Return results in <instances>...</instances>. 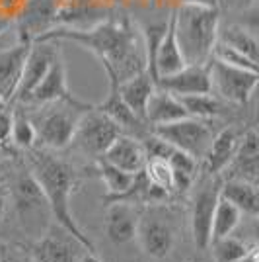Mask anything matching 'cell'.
I'll return each instance as SVG.
<instances>
[{"label":"cell","mask_w":259,"mask_h":262,"mask_svg":"<svg viewBox=\"0 0 259 262\" xmlns=\"http://www.w3.org/2000/svg\"><path fill=\"white\" fill-rule=\"evenodd\" d=\"M10 213V180H8V163H0V225Z\"/></svg>","instance_id":"obj_33"},{"label":"cell","mask_w":259,"mask_h":262,"mask_svg":"<svg viewBox=\"0 0 259 262\" xmlns=\"http://www.w3.org/2000/svg\"><path fill=\"white\" fill-rule=\"evenodd\" d=\"M22 106L37 135L35 147L61 153L68 149L78 121L94 104H88L84 100L72 96L68 100H53L45 104H22Z\"/></svg>","instance_id":"obj_2"},{"label":"cell","mask_w":259,"mask_h":262,"mask_svg":"<svg viewBox=\"0 0 259 262\" xmlns=\"http://www.w3.org/2000/svg\"><path fill=\"white\" fill-rule=\"evenodd\" d=\"M220 178H238L251 184H257L259 178V135L253 125L242 131L238 149L232 161L222 170Z\"/></svg>","instance_id":"obj_13"},{"label":"cell","mask_w":259,"mask_h":262,"mask_svg":"<svg viewBox=\"0 0 259 262\" xmlns=\"http://www.w3.org/2000/svg\"><path fill=\"white\" fill-rule=\"evenodd\" d=\"M184 4H187V6H215V8H218L215 4V0H179V6H184Z\"/></svg>","instance_id":"obj_37"},{"label":"cell","mask_w":259,"mask_h":262,"mask_svg":"<svg viewBox=\"0 0 259 262\" xmlns=\"http://www.w3.org/2000/svg\"><path fill=\"white\" fill-rule=\"evenodd\" d=\"M187 116H189V114H187V110L184 108V104L179 102V98L170 94L168 90H162V88H158V86L152 92L150 100H148V104H146V112H144V120H146V123H148L150 127L184 120Z\"/></svg>","instance_id":"obj_22"},{"label":"cell","mask_w":259,"mask_h":262,"mask_svg":"<svg viewBox=\"0 0 259 262\" xmlns=\"http://www.w3.org/2000/svg\"><path fill=\"white\" fill-rule=\"evenodd\" d=\"M242 215L244 213L234 204H230L224 198H218L215 213H213V223H211V241L232 235L234 229L240 225Z\"/></svg>","instance_id":"obj_29"},{"label":"cell","mask_w":259,"mask_h":262,"mask_svg":"<svg viewBox=\"0 0 259 262\" xmlns=\"http://www.w3.org/2000/svg\"><path fill=\"white\" fill-rule=\"evenodd\" d=\"M12 26H14V22L12 20H8V18H4V16H0V37L4 35V33L10 30Z\"/></svg>","instance_id":"obj_40"},{"label":"cell","mask_w":259,"mask_h":262,"mask_svg":"<svg viewBox=\"0 0 259 262\" xmlns=\"http://www.w3.org/2000/svg\"><path fill=\"white\" fill-rule=\"evenodd\" d=\"M12 106V133L10 147L14 151H32L37 145V135L33 129L32 121L28 118L22 104H10Z\"/></svg>","instance_id":"obj_28"},{"label":"cell","mask_w":259,"mask_h":262,"mask_svg":"<svg viewBox=\"0 0 259 262\" xmlns=\"http://www.w3.org/2000/svg\"><path fill=\"white\" fill-rule=\"evenodd\" d=\"M209 71H211V92L232 106H246L257 88V71L226 65L213 57L209 59Z\"/></svg>","instance_id":"obj_9"},{"label":"cell","mask_w":259,"mask_h":262,"mask_svg":"<svg viewBox=\"0 0 259 262\" xmlns=\"http://www.w3.org/2000/svg\"><path fill=\"white\" fill-rule=\"evenodd\" d=\"M224 8L240 12V14H255L257 10V0H226Z\"/></svg>","instance_id":"obj_36"},{"label":"cell","mask_w":259,"mask_h":262,"mask_svg":"<svg viewBox=\"0 0 259 262\" xmlns=\"http://www.w3.org/2000/svg\"><path fill=\"white\" fill-rule=\"evenodd\" d=\"M218 125H220L218 120H201V118L187 116L184 120L172 121V123L154 125L150 127V131L156 137H160L166 143L173 145L175 149L193 157L197 163H201L216 131L220 129Z\"/></svg>","instance_id":"obj_5"},{"label":"cell","mask_w":259,"mask_h":262,"mask_svg":"<svg viewBox=\"0 0 259 262\" xmlns=\"http://www.w3.org/2000/svg\"><path fill=\"white\" fill-rule=\"evenodd\" d=\"M137 239L144 254L150 258L162 260L170 256L175 247L177 229L170 208L166 204H154L146 206L139 215V227H137Z\"/></svg>","instance_id":"obj_6"},{"label":"cell","mask_w":259,"mask_h":262,"mask_svg":"<svg viewBox=\"0 0 259 262\" xmlns=\"http://www.w3.org/2000/svg\"><path fill=\"white\" fill-rule=\"evenodd\" d=\"M78 262H103V260H101V258L97 256L96 251H84L82 254H80Z\"/></svg>","instance_id":"obj_39"},{"label":"cell","mask_w":259,"mask_h":262,"mask_svg":"<svg viewBox=\"0 0 259 262\" xmlns=\"http://www.w3.org/2000/svg\"><path fill=\"white\" fill-rule=\"evenodd\" d=\"M119 135H123V131L117 123L109 120L106 114H101L96 106H92L80 118L68 147H72L78 155L92 159V163H96Z\"/></svg>","instance_id":"obj_8"},{"label":"cell","mask_w":259,"mask_h":262,"mask_svg":"<svg viewBox=\"0 0 259 262\" xmlns=\"http://www.w3.org/2000/svg\"><path fill=\"white\" fill-rule=\"evenodd\" d=\"M142 172L148 178V182H150L152 186H156L158 190H162V192L170 194V196L175 194L172 166L166 163L164 159H158V157L146 159V164H144Z\"/></svg>","instance_id":"obj_31"},{"label":"cell","mask_w":259,"mask_h":262,"mask_svg":"<svg viewBox=\"0 0 259 262\" xmlns=\"http://www.w3.org/2000/svg\"><path fill=\"white\" fill-rule=\"evenodd\" d=\"M25 4H28V0H0V16L14 22Z\"/></svg>","instance_id":"obj_35"},{"label":"cell","mask_w":259,"mask_h":262,"mask_svg":"<svg viewBox=\"0 0 259 262\" xmlns=\"http://www.w3.org/2000/svg\"><path fill=\"white\" fill-rule=\"evenodd\" d=\"M156 86L168 90L173 96H191L211 92V71L209 61L199 65H185L173 75H166L156 80Z\"/></svg>","instance_id":"obj_15"},{"label":"cell","mask_w":259,"mask_h":262,"mask_svg":"<svg viewBox=\"0 0 259 262\" xmlns=\"http://www.w3.org/2000/svg\"><path fill=\"white\" fill-rule=\"evenodd\" d=\"M16 41L35 43L45 33L57 28V4L55 0H28L23 10L14 20Z\"/></svg>","instance_id":"obj_11"},{"label":"cell","mask_w":259,"mask_h":262,"mask_svg":"<svg viewBox=\"0 0 259 262\" xmlns=\"http://www.w3.org/2000/svg\"><path fill=\"white\" fill-rule=\"evenodd\" d=\"M106 163L117 166L125 172L137 174L141 172L146 164V151L141 139L131 137V135H119L115 141L108 147V151L101 157Z\"/></svg>","instance_id":"obj_20"},{"label":"cell","mask_w":259,"mask_h":262,"mask_svg":"<svg viewBox=\"0 0 259 262\" xmlns=\"http://www.w3.org/2000/svg\"><path fill=\"white\" fill-rule=\"evenodd\" d=\"M184 67L185 61L184 55H182V49H179V43H177V37H175L172 14L170 26H168V30L164 33V37L160 39V43L156 47V53H154V59H152V78L158 80L160 77L173 75V73H177Z\"/></svg>","instance_id":"obj_21"},{"label":"cell","mask_w":259,"mask_h":262,"mask_svg":"<svg viewBox=\"0 0 259 262\" xmlns=\"http://www.w3.org/2000/svg\"><path fill=\"white\" fill-rule=\"evenodd\" d=\"M0 262H20V258L14 256V252H10V249L0 245Z\"/></svg>","instance_id":"obj_38"},{"label":"cell","mask_w":259,"mask_h":262,"mask_svg":"<svg viewBox=\"0 0 259 262\" xmlns=\"http://www.w3.org/2000/svg\"><path fill=\"white\" fill-rule=\"evenodd\" d=\"M191 235L193 243L199 251H206L211 243V223L215 213L216 202L220 198V176L209 174L199 168V174L195 176L191 184Z\"/></svg>","instance_id":"obj_7"},{"label":"cell","mask_w":259,"mask_h":262,"mask_svg":"<svg viewBox=\"0 0 259 262\" xmlns=\"http://www.w3.org/2000/svg\"><path fill=\"white\" fill-rule=\"evenodd\" d=\"M8 180H10V211L16 213L18 223L28 235L39 239L53 223V215L41 186L35 180L28 163L20 159L18 153L12 157V163H8Z\"/></svg>","instance_id":"obj_3"},{"label":"cell","mask_w":259,"mask_h":262,"mask_svg":"<svg viewBox=\"0 0 259 262\" xmlns=\"http://www.w3.org/2000/svg\"><path fill=\"white\" fill-rule=\"evenodd\" d=\"M32 43H16L0 49V98L12 104L22 78L23 63Z\"/></svg>","instance_id":"obj_18"},{"label":"cell","mask_w":259,"mask_h":262,"mask_svg":"<svg viewBox=\"0 0 259 262\" xmlns=\"http://www.w3.org/2000/svg\"><path fill=\"white\" fill-rule=\"evenodd\" d=\"M220 198L234 204L244 215L257 217L259 192L257 184H251L238 178H220Z\"/></svg>","instance_id":"obj_24"},{"label":"cell","mask_w":259,"mask_h":262,"mask_svg":"<svg viewBox=\"0 0 259 262\" xmlns=\"http://www.w3.org/2000/svg\"><path fill=\"white\" fill-rule=\"evenodd\" d=\"M61 51H63L61 43H57V41H35V43H32L28 57H25V63H23L22 78H20V84H18V90H16V96L12 100V104H23L30 98L33 88L43 80L49 67L53 65L55 57Z\"/></svg>","instance_id":"obj_12"},{"label":"cell","mask_w":259,"mask_h":262,"mask_svg":"<svg viewBox=\"0 0 259 262\" xmlns=\"http://www.w3.org/2000/svg\"><path fill=\"white\" fill-rule=\"evenodd\" d=\"M74 94L68 88V71H66V63L63 59V51L55 57L53 65L49 67L47 75L43 80L33 88L30 98L23 104H45V102H53V100H68Z\"/></svg>","instance_id":"obj_19"},{"label":"cell","mask_w":259,"mask_h":262,"mask_svg":"<svg viewBox=\"0 0 259 262\" xmlns=\"http://www.w3.org/2000/svg\"><path fill=\"white\" fill-rule=\"evenodd\" d=\"M92 170H94V174L101 178V182L106 186L103 202H109L113 198L125 194L131 188V184H133L135 176H137V174H131V172H125V170H121V168L113 166V164L106 163L103 159H97L96 163H94V166H92Z\"/></svg>","instance_id":"obj_27"},{"label":"cell","mask_w":259,"mask_h":262,"mask_svg":"<svg viewBox=\"0 0 259 262\" xmlns=\"http://www.w3.org/2000/svg\"><path fill=\"white\" fill-rule=\"evenodd\" d=\"M119 96L121 100L129 106V110L139 116L141 120H144V112H146V104L150 100L152 92L156 90V80L152 78L148 71H142L139 75H135L133 78H127L123 82L117 84ZM146 121V120H144Z\"/></svg>","instance_id":"obj_23"},{"label":"cell","mask_w":259,"mask_h":262,"mask_svg":"<svg viewBox=\"0 0 259 262\" xmlns=\"http://www.w3.org/2000/svg\"><path fill=\"white\" fill-rule=\"evenodd\" d=\"M240 137H242V131L234 127V125L220 127L216 131L215 137H213L211 145H209L205 157L201 159L199 168L203 172H209V174H222V170L226 168L228 163L232 161L234 153H236Z\"/></svg>","instance_id":"obj_17"},{"label":"cell","mask_w":259,"mask_h":262,"mask_svg":"<svg viewBox=\"0 0 259 262\" xmlns=\"http://www.w3.org/2000/svg\"><path fill=\"white\" fill-rule=\"evenodd\" d=\"M240 262H257V249H251Z\"/></svg>","instance_id":"obj_41"},{"label":"cell","mask_w":259,"mask_h":262,"mask_svg":"<svg viewBox=\"0 0 259 262\" xmlns=\"http://www.w3.org/2000/svg\"><path fill=\"white\" fill-rule=\"evenodd\" d=\"M220 43L228 45L232 49H236L240 53H244L246 57H249L251 61L257 63V35H255V28L248 26V24L242 22H230L222 24L218 28V39Z\"/></svg>","instance_id":"obj_25"},{"label":"cell","mask_w":259,"mask_h":262,"mask_svg":"<svg viewBox=\"0 0 259 262\" xmlns=\"http://www.w3.org/2000/svg\"><path fill=\"white\" fill-rule=\"evenodd\" d=\"M12 133V106L0 110V145L10 147Z\"/></svg>","instance_id":"obj_34"},{"label":"cell","mask_w":259,"mask_h":262,"mask_svg":"<svg viewBox=\"0 0 259 262\" xmlns=\"http://www.w3.org/2000/svg\"><path fill=\"white\" fill-rule=\"evenodd\" d=\"M106 206H108L103 219L106 237L113 245H127L137 239V227L141 215L139 208L127 202H111Z\"/></svg>","instance_id":"obj_16"},{"label":"cell","mask_w":259,"mask_h":262,"mask_svg":"<svg viewBox=\"0 0 259 262\" xmlns=\"http://www.w3.org/2000/svg\"><path fill=\"white\" fill-rule=\"evenodd\" d=\"M209 249H211V254H213V260L215 262H240L255 247L248 245L246 241L236 239L232 235H226V237L211 241Z\"/></svg>","instance_id":"obj_30"},{"label":"cell","mask_w":259,"mask_h":262,"mask_svg":"<svg viewBox=\"0 0 259 262\" xmlns=\"http://www.w3.org/2000/svg\"><path fill=\"white\" fill-rule=\"evenodd\" d=\"M213 59L220 61V63H226V65L232 67H240V69H248V71H257V63L251 61L249 57H246L244 53H240L236 49L228 47V45L216 41L215 47H213V53H211Z\"/></svg>","instance_id":"obj_32"},{"label":"cell","mask_w":259,"mask_h":262,"mask_svg":"<svg viewBox=\"0 0 259 262\" xmlns=\"http://www.w3.org/2000/svg\"><path fill=\"white\" fill-rule=\"evenodd\" d=\"M84 251H88L86 247L55 221L32 245L35 262H78Z\"/></svg>","instance_id":"obj_10"},{"label":"cell","mask_w":259,"mask_h":262,"mask_svg":"<svg viewBox=\"0 0 259 262\" xmlns=\"http://www.w3.org/2000/svg\"><path fill=\"white\" fill-rule=\"evenodd\" d=\"M23 161L28 163L35 180L43 190L47 204L51 209V215L57 225L68 231L74 239H78L88 251H96L94 241L88 237V233L76 221L70 202L76 190L82 184L80 170L68 159L61 157L57 151H47L41 147H33L32 151H25Z\"/></svg>","instance_id":"obj_1"},{"label":"cell","mask_w":259,"mask_h":262,"mask_svg":"<svg viewBox=\"0 0 259 262\" xmlns=\"http://www.w3.org/2000/svg\"><path fill=\"white\" fill-rule=\"evenodd\" d=\"M222 10L215 6H177L173 10V30L185 65H199L211 59L218 39Z\"/></svg>","instance_id":"obj_4"},{"label":"cell","mask_w":259,"mask_h":262,"mask_svg":"<svg viewBox=\"0 0 259 262\" xmlns=\"http://www.w3.org/2000/svg\"><path fill=\"white\" fill-rule=\"evenodd\" d=\"M109 80V92H108V98L103 100L101 104H97L96 108L106 114L109 120H113L117 123L121 131L125 135H131V137H137V139H144L148 133H150V125L146 123L144 120H141L139 116H135L133 112L129 110V106L121 100L119 96V90H117V78L113 75H108Z\"/></svg>","instance_id":"obj_14"},{"label":"cell","mask_w":259,"mask_h":262,"mask_svg":"<svg viewBox=\"0 0 259 262\" xmlns=\"http://www.w3.org/2000/svg\"><path fill=\"white\" fill-rule=\"evenodd\" d=\"M215 4L218 6V8H220V10H222V8L226 6V0H215Z\"/></svg>","instance_id":"obj_42"},{"label":"cell","mask_w":259,"mask_h":262,"mask_svg":"<svg viewBox=\"0 0 259 262\" xmlns=\"http://www.w3.org/2000/svg\"><path fill=\"white\" fill-rule=\"evenodd\" d=\"M179 102L184 104L189 116L201 118V120H220L230 114L232 104L215 96L213 92L206 94H191V96H177Z\"/></svg>","instance_id":"obj_26"}]
</instances>
